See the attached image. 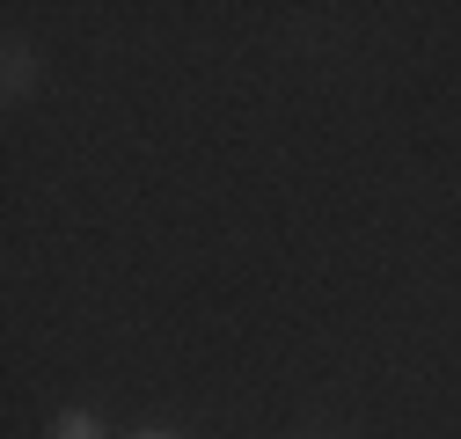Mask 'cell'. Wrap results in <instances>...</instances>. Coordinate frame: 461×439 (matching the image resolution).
<instances>
[{
	"label": "cell",
	"mask_w": 461,
	"mask_h": 439,
	"mask_svg": "<svg viewBox=\"0 0 461 439\" xmlns=\"http://www.w3.org/2000/svg\"><path fill=\"white\" fill-rule=\"evenodd\" d=\"M23 88H37V51L8 44V95H23Z\"/></svg>",
	"instance_id": "1"
},
{
	"label": "cell",
	"mask_w": 461,
	"mask_h": 439,
	"mask_svg": "<svg viewBox=\"0 0 461 439\" xmlns=\"http://www.w3.org/2000/svg\"><path fill=\"white\" fill-rule=\"evenodd\" d=\"M51 439H103V425H95L88 410H67V417H59V432H51Z\"/></svg>",
	"instance_id": "2"
},
{
	"label": "cell",
	"mask_w": 461,
	"mask_h": 439,
	"mask_svg": "<svg viewBox=\"0 0 461 439\" xmlns=\"http://www.w3.org/2000/svg\"><path fill=\"white\" fill-rule=\"evenodd\" d=\"M140 439H168V432H140Z\"/></svg>",
	"instance_id": "3"
}]
</instances>
